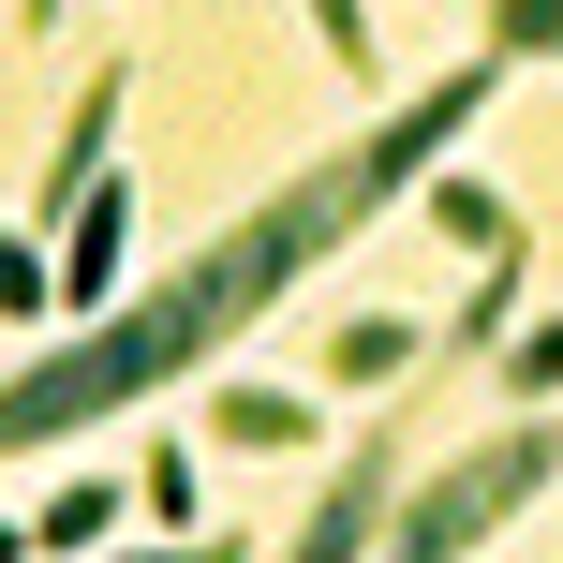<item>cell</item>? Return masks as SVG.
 Returning a JSON list of instances; mask_svg holds the SVG:
<instances>
[{
    "label": "cell",
    "mask_w": 563,
    "mask_h": 563,
    "mask_svg": "<svg viewBox=\"0 0 563 563\" xmlns=\"http://www.w3.org/2000/svg\"><path fill=\"white\" fill-rule=\"evenodd\" d=\"M489 59H460V75H430L400 119H371L356 148H327V164H282V194L267 208H238L208 253H178L148 297H119L104 327H75L59 356H30V371H0V460L15 445H59V430H104L119 400H164V386H194L208 356H223L253 311H282L311 267L341 253V238L371 223V208L400 194V178H430V148L460 134V119L489 104Z\"/></svg>",
    "instance_id": "obj_1"
},
{
    "label": "cell",
    "mask_w": 563,
    "mask_h": 563,
    "mask_svg": "<svg viewBox=\"0 0 563 563\" xmlns=\"http://www.w3.org/2000/svg\"><path fill=\"white\" fill-rule=\"evenodd\" d=\"M519 505H549V416H519V430H489L475 460H445V475L400 505V534L386 563H460V549H489Z\"/></svg>",
    "instance_id": "obj_2"
},
{
    "label": "cell",
    "mask_w": 563,
    "mask_h": 563,
    "mask_svg": "<svg viewBox=\"0 0 563 563\" xmlns=\"http://www.w3.org/2000/svg\"><path fill=\"white\" fill-rule=\"evenodd\" d=\"M119 238H134V194H119V178H104V194H89L75 223H59V267H45V311H89V327H104V311H119Z\"/></svg>",
    "instance_id": "obj_3"
},
{
    "label": "cell",
    "mask_w": 563,
    "mask_h": 563,
    "mask_svg": "<svg viewBox=\"0 0 563 563\" xmlns=\"http://www.w3.org/2000/svg\"><path fill=\"white\" fill-rule=\"evenodd\" d=\"M386 489H400V445H356V460L327 475V505L297 519V549H282V563H371V519H386Z\"/></svg>",
    "instance_id": "obj_4"
},
{
    "label": "cell",
    "mask_w": 563,
    "mask_h": 563,
    "mask_svg": "<svg viewBox=\"0 0 563 563\" xmlns=\"http://www.w3.org/2000/svg\"><path fill=\"white\" fill-rule=\"evenodd\" d=\"M119 104H134L119 75H89V89H75V119H59V148H45V194H30V208H59V223H75V208L104 194V134H119Z\"/></svg>",
    "instance_id": "obj_5"
},
{
    "label": "cell",
    "mask_w": 563,
    "mask_h": 563,
    "mask_svg": "<svg viewBox=\"0 0 563 563\" xmlns=\"http://www.w3.org/2000/svg\"><path fill=\"white\" fill-rule=\"evenodd\" d=\"M327 371L341 386H386V371H416V327H400V311H356V327L327 341Z\"/></svg>",
    "instance_id": "obj_6"
},
{
    "label": "cell",
    "mask_w": 563,
    "mask_h": 563,
    "mask_svg": "<svg viewBox=\"0 0 563 563\" xmlns=\"http://www.w3.org/2000/svg\"><path fill=\"white\" fill-rule=\"evenodd\" d=\"M15 534L75 563V549H104V534H119V489H59V505H45V519H15Z\"/></svg>",
    "instance_id": "obj_7"
},
{
    "label": "cell",
    "mask_w": 563,
    "mask_h": 563,
    "mask_svg": "<svg viewBox=\"0 0 563 563\" xmlns=\"http://www.w3.org/2000/svg\"><path fill=\"white\" fill-rule=\"evenodd\" d=\"M208 430H223V445H311V400H282V386H238Z\"/></svg>",
    "instance_id": "obj_8"
},
{
    "label": "cell",
    "mask_w": 563,
    "mask_h": 563,
    "mask_svg": "<svg viewBox=\"0 0 563 563\" xmlns=\"http://www.w3.org/2000/svg\"><path fill=\"white\" fill-rule=\"evenodd\" d=\"M430 223H445V238H475V253H505V194H489V178H430Z\"/></svg>",
    "instance_id": "obj_9"
},
{
    "label": "cell",
    "mask_w": 563,
    "mask_h": 563,
    "mask_svg": "<svg viewBox=\"0 0 563 563\" xmlns=\"http://www.w3.org/2000/svg\"><path fill=\"white\" fill-rule=\"evenodd\" d=\"M549 45H563V15H549V0H505L475 59H489V75H519V59H549Z\"/></svg>",
    "instance_id": "obj_10"
},
{
    "label": "cell",
    "mask_w": 563,
    "mask_h": 563,
    "mask_svg": "<svg viewBox=\"0 0 563 563\" xmlns=\"http://www.w3.org/2000/svg\"><path fill=\"white\" fill-rule=\"evenodd\" d=\"M0 311H15V327L45 311V238H15V223H0Z\"/></svg>",
    "instance_id": "obj_11"
},
{
    "label": "cell",
    "mask_w": 563,
    "mask_h": 563,
    "mask_svg": "<svg viewBox=\"0 0 563 563\" xmlns=\"http://www.w3.org/2000/svg\"><path fill=\"white\" fill-rule=\"evenodd\" d=\"M134 563H238V534H178V549H134Z\"/></svg>",
    "instance_id": "obj_12"
},
{
    "label": "cell",
    "mask_w": 563,
    "mask_h": 563,
    "mask_svg": "<svg viewBox=\"0 0 563 563\" xmlns=\"http://www.w3.org/2000/svg\"><path fill=\"white\" fill-rule=\"evenodd\" d=\"M0 563H30V534H15V519H0Z\"/></svg>",
    "instance_id": "obj_13"
}]
</instances>
